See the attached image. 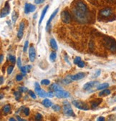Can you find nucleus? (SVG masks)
Masks as SVG:
<instances>
[{
  "label": "nucleus",
  "mask_w": 116,
  "mask_h": 121,
  "mask_svg": "<svg viewBox=\"0 0 116 121\" xmlns=\"http://www.w3.org/2000/svg\"><path fill=\"white\" fill-rule=\"evenodd\" d=\"M28 45H29V42L27 40V41H25V42L24 48H23V52H27V49H28Z\"/></svg>",
  "instance_id": "34"
},
{
  "label": "nucleus",
  "mask_w": 116,
  "mask_h": 121,
  "mask_svg": "<svg viewBox=\"0 0 116 121\" xmlns=\"http://www.w3.org/2000/svg\"><path fill=\"white\" fill-rule=\"evenodd\" d=\"M21 92H18V91H16V92H14V97H15V99L17 100V101H19V99L21 98Z\"/></svg>",
  "instance_id": "29"
},
{
  "label": "nucleus",
  "mask_w": 116,
  "mask_h": 121,
  "mask_svg": "<svg viewBox=\"0 0 116 121\" xmlns=\"http://www.w3.org/2000/svg\"><path fill=\"white\" fill-rule=\"evenodd\" d=\"M28 93H29L30 96L31 97V98H32L33 99H36V98H37L36 95H35V94H34V92H32V90H29Z\"/></svg>",
  "instance_id": "37"
},
{
  "label": "nucleus",
  "mask_w": 116,
  "mask_h": 121,
  "mask_svg": "<svg viewBox=\"0 0 116 121\" xmlns=\"http://www.w3.org/2000/svg\"><path fill=\"white\" fill-rule=\"evenodd\" d=\"M60 17L62 21L65 24H69L71 22V15L67 11H62Z\"/></svg>",
  "instance_id": "6"
},
{
  "label": "nucleus",
  "mask_w": 116,
  "mask_h": 121,
  "mask_svg": "<svg viewBox=\"0 0 116 121\" xmlns=\"http://www.w3.org/2000/svg\"><path fill=\"white\" fill-rule=\"evenodd\" d=\"M20 69H21V73L24 75H25L26 74H27V67H21V68H20Z\"/></svg>",
  "instance_id": "33"
},
{
  "label": "nucleus",
  "mask_w": 116,
  "mask_h": 121,
  "mask_svg": "<svg viewBox=\"0 0 116 121\" xmlns=\"http://www.w3.org/2000/svg\"><path fill=\"white\" fill-rule=\"evenodd\" d=\"M8 60L12 63V64H14L15 62H17V60H16V57L14 56V55H8Z\"/></svg>",
  "instance_id": "28"
},
{
  "label": "nucleus",
  "mask_w": 116,
  "mask_h": 121,
  "mask_svg": "<svg viewBox=\"0 0 116 121\" xmlns=\"http://www.w3.org/2000/svg\"><path fill=\"white\" fill-rule=\"evenodd\" d=\"M73 14H74V16H75V19L77 21H79L80 22H82V23H84V22H87V13H84V12H80V11L77 10L75 8L73 9Z\"/></svg>",
  "instance_id": "2"
},
{
  "label": "nucleus",
  "mask_w": 116,
  "mask_h": 121,
  "mask_svg": "<svg viewBox=\"0 0 116 121\" xmlns=\"http://www.w3.org/2000/svg\"><path fill=\"white\" fill-rule=\"evenodd\" d=\"M75 8L80 12H82L84 13H87V7L86 4L82 1H78L76 3Z\"/></svg>",
  "instance_id": "7"
},
{
  "label": "nucleus",
  "mask_w": 116,
  "mask_h": 121,
  "mask_svg": "<svg viewBox=\"0 0 116 121\" xmlns=\"http://www.w3.org/2000/svg\"><path fill=\"white\" fill-rule=\"evenodd\" d=\"M72 81H73L72 80V77L71 75H67L66 76L63 80H62V82L64 84V85H69V83H71Z\"/></svg>",
  "instance_id": "23"
},
{
  "label": "nucleus",
  "mask_w": 116,
  "mask_h": 121,
  "mask_svg": "<svg viewBox=\"0 0 116 121\" xmlns=\"http://www.w3.org/2000/svg\"><path fill=\"white\" fill-rule=\"evenodd\" d=\"M23 112H24V114L26 116H28L30 115V109L28 108H24V109H23Z\"/></svg>",
  "instance_id": "38"
},
{
  "label": "nucleus",
  "mask_w": 116,
  "mask_h": 121,
  "mask_svg": "<svg viewBox=\"0 0 116 121\" xmlns=\"http://www.w3.org/2000/svg\"><path fill=\"white\" fill-rule=\"evenodd\" d=\"M17 66L19 68H21V57H18L17 58Z\"/></svg>",
  "instance_id": "40"
},
{
  "label": "nucleus",
  "mask_w": 116,
  "mask_h": 121,
  "mask_svg": "<svg viewBox=\"0 0 116 121\" xmlns=\"http://www.w3.org/2000/svg\"><path fill=\"white\" fill-rule=\"evenodd\" d=\"M13 69H14V66H13V65L9 66L8 68H7V74H8V75H11V74H12V72H13Z\"/></svg>",
  "instance_id": "32"
},
{
  "label": "nucleus",
  "mask_w": 116,
  "mask_h": 121,
  "mask_svg": "<svg viewBox=\"0 0 116 121\" xmlns=\"http://www.w3.org/2000/svg\"><path fill=\"white\" fill-rule=\"evenodd\" d=\"M35 92L40 98H46V97H47V92H46L44 90H43L40 87H35Z\"/></svg>",
  "instance_id": "15"
},
{
  "label": "nucleus",
  "mask_w": 116,
  "mask_h": 121,
  "mask_svg": "<svg viewBox=\"0 0 116 121\" xmlns=\"http://www.w3.org/2000/svg\"><path fill=\"white\" fill-rule=\"evenodd\" d=\"M72 103L75 108H78L80 110H89V108H88L87 105L86 103L80 101V100H73L72 102Z\"/></svg>",
  "instance_id": "4"
},
{
  "label": "nucleus",
  "mask_w": 116,
  "mask_h": 121,
  "mask_svg": "<svg viewBox=\"0 0 116 121\" xmlns=\"http://www.w3.org/2000/svg\"><path fill=\"white\" fill-rule=\"evenodd\" d=\"M18 90H19V92H27V90H28V88H27V87H18Z\"/></svg>",
  "instance_id": "36"
},
{
  "label": "nucleus",
  "mask_w": 116,
  "mask_h": 121,
  "mask_svg": "<svg viewBox=\"0 0 116 121\" xmlns=\"http://www.w3.org/2000/svg\"><path fill=\"white\" fill-rule=\"evenodd\" d=\"M47 97L49 98H53L54 97V93H53V91H50L47 92Z\"/></svg>",
  "instance_id": "44"
},
{
  "label": "nucleus",
  "mask_w": 116,
  "mask_h": 121,
  "mask_svg": "<svg viewBox=\"0 0 116 121\" xmlns=\"http://www.w3.org/2000/svg\"><path fill=\"white\" fill-rule=\"evenodd\" d=\"M85 76V74L84 72H78V73L75 74V75H71L72 77V80L73 81H77V80H80L82 79H83Z\"/></svg>",
  "instance_id": "16"
},
{
  "label": "nucleus",
  "mask_w": 116,
  "mask_h": 121,
  "mask_svg": "<svg viewBox=\"0 0 116 121\" xmlns=\"http://www.w3.org/2000/svg\"><path fill=\"white\" fill-rule=\"evenodd\" d=\"M50 46L54 50H58V46L56 42V40L54 38H51L50 39Z\"/></svg>",
  "instance_id": "21"
},
{
  "label": "nucleus",
  "mask_w": 116,
  "mask_h": 121,
  "mask_svg": "<svg viewBox=\"0 0 116 121\" xmlns=\"http://www.w3.org/2000/svg\"><path fill=\"white\" fill-rule=\"evenodd\" d=\"M22 79H23V77H22L21 75H20V74L17 75V76H16V80H17V81H21V80H22Z\"/></svg>",
  "instance_id": "41"
},
{
  "label": "nucleus",
  "mask_w": 116,
  "mask_h": 121,
  "mask_svg": "<svg viewBox=\"0 0 116 121\" xmlns=\"http://www.w3.org/2000/svg\"><path fill=\"white\" fill-rule=\"evenodd\" d=\"M58 11H59V8L56 9L53 12V13L51 14V16H50V17L49 18V19L47 20V24H46V31H47V32H48V31L50 30V24H51V22H52V20L55 18V16H56V14H57Z\"/></svg>",
  "instance_id": "11"
},
{
  "label": "nucleus",
  "mask_w": 116,
  "mask_h": 121,
  "mask_svg": "<svg viewBox=\"0 0 116 121\" xmlns=\"http://www.w3.org/2000/svg\"><path fill=\"white\" fill-rule=\"evenodd\" d=\"M0 80H1V82H0V84L2 85V84L4 83V78H3L2 76H1V77H0Z\"/></svg>",
  "instance_id": "49"
},
{
  "label": "nucleus",
  "mask_w": 116,
  "mask_h": 121,
  "mask_svg": "<svg viewBox=\"0 0 116 121\" xmlns=\"http://www.w3.org/2000/svg\"><path fill=\"white\" fill-rule=\"evenodd\" d=\"M48 8H49V5H46V6L44 7V8L43 9V10H42V14H41V16H40V18H39V25H41V23L42 22V21H43V19H44V17H45V14H46V13H47V12Z\"/></svg>",
  "instance_id": "17"
},
{
  "label": "nucleus",
  "mask_w": 116,
  "mask_h": 121,
  "mask_svg": "<svg viewBox=\"0 0 116 121\" xmlns=\"http://www.w3.org/2000/svg\"><path fill=\"white\" fill-rule=\"evenodd\" d=\"M34 119H35L36 120H42V115L40 113H37V114L35 115Z\"/></svg>",
  "instance_id": "35"
},
{
  "label": "nucleus",
  "mask_w": 116,
  "mask_h": 121,
  "mask_svg": "<svg viewBox=\"0 0 116 121\" xmlns=\"http://www.w3.org/2000/svg\"><path fill=\"white\" fill-rule=\"evenodd\" d=\"M43 1H44V0H43Z\"/></svg>",
  "instance_id": "57"
},
{
  "label": "nucleus",
  "mask_w": 116,
  "mask_h": 121,
  "mask_svg": "<svg viewBox=\"0 0 116 121\" xmlns=\"http://www.w3.org/2000/svg\"><path fill=\"white\" fill-rule=\"evenodd\" d=\"M3 60H4V55H1V56H0V62L2 63Z\"/></svg>",
  "instance_id": "47"
},
{
  "label": "nucleus",
  "mask_w": 116,
  "mask_h": 121,
  "mask_svg": "<svg viewBox=\"0 0 116 121\" xmlns=\"http://www.w3.org/2000/svg\"><path fill=\"white\" fill-rule=\"evenodd\" d=\"M105 119V117H103V116H100L98 119H97V120L98 121H104Z\"/></svg>",
  "instance_id": "45"
},
{
  "label": "nucleus",
  "mask_w": 116,
  "mask_h": 121,
  "mask_svg": "<svg viewBox=\"0 0 116 121\" xmlns=\"http://www.w3.org/2000/svg\"><path fill=\"white\" fill-rule=\"evenodd\" d=\"M99 85V82L98 81H90L88 82L87 83H85L83 86V89L86 91H89L90 90H92L94 87H98V86Z\"/></svg>",
  "instance_id": "5"
},
{
  "label": "nucleus",
  "mask_w": 116,
  "mask_h": 121,
  "mask_svg": "<svg viewBox=\"0 0 116 121\" xmlns=\"http://www.w3.org/2000/svg\"><path fill=\"white\" fill-rule=\"evenodd\" d=\"M82 60H81V58L80 57H76L75 58V60H74V63L75 64V65H77L79 62H80Z\"/></svg>",
  "instance_id": "43"
},
{
  "label": "nucleus",
  "mask_w": 116,
  "mask_h": 121,
  "mask_svg": "<svg viewBox=\"0 0 116 121\" xmlns=\"http://www.w3.org/2000/svg\"><path fill=\"white\" fill-rule=\"evenodd\" d=\"M2 110H3V112H4L5 114L10 112V111H11V106H10V105H4V108H3V109H2Z\"/></svg>",
  "instance_id": "25"
},
{
  "label": "nucleus",
  "mask_w": 116,
  "mask_h": 121,
  "mask_svg": "<svg viewBox=\"0 0 116 121\" xmlns=\"http://www.w3.org/2000/svg\"><path fill=\"white\" fill-rule=\"evenodd\" d=\"M9 121H15V119L12 117V118H9Z\"/></svg>",
  "instance_id": "53"
},
{
  "label": "nucleus",
  "mask_w": 116,
  "mask_h": 121,
  "mask_svg": "<svg viewBox=\"0 0 116 121\" xmlns=\"http://www.w3.org/2000/svg\"><path fill=\"white\" fill-rule=\"evenodd\" d=\"M31 65H27V72H30V69H31Z\"/></svg>",
  "instance_id": "51"
},
{
  "label": "nucleus",
  "mask_w": 116,
  "mask_h": 121,
  "mask_svg": "<svg viewBox=\"0 0 116 121\" xmlns=\"http://www.w3.org/2000/svg\"><path fill=\"white\" fill-rule=\"evenodd\" d=\"M17 18H18V14H17V13L15 11H14L12 12V22L13 23H15L16 21H17Z\"/></svg>",
  "instance_id": "27"
},
{
  "label": "nucleus",
  "mask_w": 116,
  "mask_h": 121,
  "mask_svg": "<svg viewBox=\"0 0 116 121\" xmlns=\"http://www.w3.org/2000/svg\"><path fill=\"white\" fill-rule=\"evenodd\" d=\"M3 98V94L2 93H1V100Z\"/></svg>",
  "instance_id": "54"
},
{
  "label": "nucleus",
  "mask_w": 116,
  "mask_h": 121,
  "mask_svg": "<svg viewBox=\"0 0 116 121\" xmlns=\"http://www.w3.org/2000/svg\"><path fill=\"white\" fill-rule=\"evenodd\" d=\"M100 75V69H98V71H96V72H95V73L94 74V75H93V76H92V78H97V77H98Z\"/></svg>",
  "instance_id": "42"
},
{
  "label": "nucleus",
  "mask_w": 116,
  "mask_h": 121,
  "mask_svg": "<svg viewBox=\"0 0 116 121\" xmlns=\"http://www.w3.org/2000/svg\"><path fill=\"white\" fill-rule=\"evenodd\" d=\"M50 89L52 91H53V92H57L59 90H62V87L60 85H59L58 84H57V83H53V84H52L50 85Z\"/></svg>",
  "instance_id": "18"
},
{
  "label": "nucleus",
  "mask_w": 116,
  "mask_h": 121,
  "mask_svg": "<svg viewBox=\"0 0 116 121\" xmlns=\"http://www.w3.org/2000/svg\"><path fill=\"white\" fill-rule=\"evenodd\" d=\"M29 57H30V60L32 62L34 61L35 57H36V52H35V49L33 46H30V49H29Z\"/></svg>",
  "instance_id": "14"
},
{
  "label": "nucleus",
  "mask_w": 116,
  "mask_h": 121,
  "mask_svg": "<svg viewBox=\"0 0 116 121\" xmlns=\"http://www.w3.org/2000/svg\"><path fill=\"white\" fill-rule=\"evenodd\" d=\"M63 112L66 116L68 117H75V114L74 113L73 110L68 101H64L63 103Z\"/></svg>",
  "instance_id": "3"
},
{
  "label": "nucleus",
  "mask_w": 116,
  "mask_h": 121,
  "mask_svg": "<svg viewBox=\"0 0 116 121\" xmlns=\"http://www.w3.org/2000/svg\"><path fill=\"white\" fill-rule=\"evenodd\" d=\"M36 9V7L34 4L26 3L25 5V13L26 14H29L30 12H34Z\"/></svg>",
  "instance_id": "12"
},
{
  "label": "nucleus",
  "mask_w": 116,
  "mask_h": 121,
  "mask_svg": "<svg viewBox=\"0 0 116 121\" xmlns=\"http://www.w3.org/2000/svg\"><path fill=\"white\" fill-rule=\"evenodd\" d=\"M55 96L58 98H68L70 97V94H69V92L67 91H64L63 90H59L57 92H55Z\"/></svg>",
  "instance_id": "8"
},
{
  "label": "nucleus",
  "mask_w": 116,
  "mask_h": 121,
  "mask_svg": "<svg viewBox=\"0 0 116 121\" xmlns=\"http://www.w3.org/2000/svg\"><path fill=\"white\" fill-rule=\"evenodd\" d=\"M25 24L24 22H21L19 24V27L18 30V32H17V37L21 39L23 37V35H24V30H25Z\"/></svg>",
  "instance_id": "13"
},
{
  "label": "nucleus",
  "mask_w": 116,
  "mask_h": 121,
  "mask_svg": "<svg viewBox=\"0 0 116 121\" xmlns=\"http://www.w3.org/2000/svg\"><path fill=\"white\" fill-rule=\"evenodd\" d=\"M111 93V91L108 89H104V90H102V91L99 93V96L100 97H103V96H107L109 95H110Z\"/></svg>",
  "instance_id": "22"
},
{
  "label": "nucleus",
  "mask_w": 116,
  "mask_h": 121,
  "mask_svg": "<svg viewBox=\"0 0 116 121\" xmlns=\"http://www.w3.org/2000/svg\"><path fill=\"white\" fill-rule=\"evenodd\" d=\"M34 85H35V87H40V86H39V84L38 82H35V83H34Z\"/></svg>",
  "instance_id": "52"
},
{
  "label": "nucleus",
  "mask_w": 116,
  "mask_h": 121,
  "mask_svg": "<svg viewBox=\"0 0 116 121\" xmlns=\"http://www.w3.org/2000/svg\"><path fill=\"white\" fill-rule=\"evenodd\" d=\"M111 100H112V103H116V95L113 97V98L111 99Z\"/></svg>",
  "instance_id": "48"
},
{
  "label": "nucleus",
  "mask_w": 116,
  "mask_h": 121,
  "mask_svg": "<svg viewBox=\"0 0 116 121\" xmlns=\"http://www.w3.org/2000/svg\"><path fill=\"white\" fill-rule=\"evenodd\" d=\"M108 1H112V0H108Z\"/></svg>",
  "instance_id": "56"
},
{
  "label": "nucleus",
  "mask_w": 116,
  "mask_h": 121,
  "mask_svg": "<svg viewBox=\"0 0 116 121\" xmlns=\"http://www.w3.org/2000/svg\"><path fill=\"white\" fill-rule=\"evenodd\" d=\"M102 103V99H98V100H95L94 101H92L91 103V107L92 109L96 108L98 106H99V105Z\"/></svg>",
  "instance_id": "20"
},
{
  "label": "nucleus",
  "mask_w": 116,
  "mask_h": 121,
  "mask_svg": "<svg viewBox=\"0 0 116 121\" xmlns=\"http://www.w3.org/2000/svg\"><path fill=\"white\" fill-rule=\"evenodd\" d=\"M77 65L78 67H80V68H83V67H85V62H84L82 60H81L80 62H79L77 64Z\"/></svg>",
  "instance_id": "39"
},
{
  "label": "nucleus",
  "mask_w": 116,
  "mask_h": 121,
  "mask_svg": "<svg viewBox=\"0 0 116 121\" xmlns=\"http://www.w3.org/2000/svg\"><path fill=\"white\" fill-rule=\"evenodd\" d=\"M57 58V54L55 52H52L50 55V60L52 62H55Z\"/></svg>",
  "instance_id": "26"
},
{
  "label": "nucleus",
  "mask_w": 116,
  "mask_h": 121,
  "mask_svg": "<svg viewBox=\"0 0 116 121\" xmlns=\"http://www.w3.org/2000/svg\"><path fill=\"white\" fill-rule=\"evenodd\" d=\"M43 2V0H34V3L38 4H41Z\"/></svg>",
  "instance_id": "46"
},
{
  "label": "nucleus",
  "mask_w": 116,
  "mask_h": 121,
  "mask_svg": "<svg viewBox=\"0 0 116 121\" xmlns=\"http://www.w3.org/2000/svg\"><path fill=\"white\" fill-rule=\"evenodd\" d=\"M42 105L45 107V108H50L52 106V103L50 99L47 98H45L42 100Z\"/></svg>",
  "instance_id": "19"
},
{
  "label": "nucleus",
  "mask_w": 116,
  "mask_h": 121,
  "mask_svg": "<svg viewBox=\"0 0 116 121\" xmlns=\"http://www.w3.org/2000/svg\"><path fill=\"white\" fill-rule=\"evenodd\" d=\"M16 117H17V119L18 120H19V121H20V120H21V121H25V119H22V118H21L19 116H17Z\"/></svg>",
  "instance_id": "50"
},
{
  "label": "nucleus",
  "mask_w": 116,
  "mask_h": 121,
  "mask_svg": "<svg viewBox=\"0 0 116 121\" xmlns=\"http://www.w3.org/2000/svg\"><path fill=\"white\" fill-rule=\"evenodd\" d=\"M40 83H41V85H48L50 84V81L49 80L45 79V80H42L41 81Z\"/></svg>",
  "instance_id": "31"
},
{
  "label": "nucleus",
  "mask_w": 116,
  "mask_h": 121,
  "mask_svg": "<svg viewBox=\"0 0 116 121\" xmlns=\"http://www.w3.org/2000/svg\"><path fill=\"white\" fill-rule=\"evenodd\" d=\"M52 110H55V112H59V111H60V110H61L60 106L58 105H52Z\"/></svg>",
  "instance_id": "30"
},
{
  "label": "nucleus",
  "mask_w": 116,
  "mask_h": 121,
  "mask_svg": "<svg viewBox=\"0 0 116 121\" xmlns=\"http://www.w3.org/2000/svg\"><path fill=\"white\" fill-rule=\"evenodd\" d=\"M109 87V84L108 83H103V84H100L97 87V90H104V89H106Z\"/></svg>",
  "instance_id": "24"
},
{
  "label": "nucleus",
  "mask_w": 116,
  "mask_h": 121,
  "mask_svg": "<svg viewBox=\"0 0 116 121\" xmlns=\"http://www.w3.org/2000/svg\"><path fill=\"white\" fill-rule=\"evenodd\" d=\"M103 44L106 47V48L111 51L112 53H115L116 52V41L115 39L110 37H105L103 39Z\"/></svg>",
  "instance_id": "1"
},
{
  "label": "nucleus",
  "mask_w": 116,
  "mask_h": 121,
  "mask_svg": "<svg viewBox=\"0 0 116 121\" xmlns=\"http://www.w3.org/2000/svg\"><path fill=\"white\" fill-rule=\"evenodd\" d=\"M113 110H116V107H115V108H113Z\"/></svg>",
  "instance_id": "55"
},
{
  "label": "nucleus",
  "mask_w": 116,
  "mask_h": 121,
  "mask_svg": "<svg viewBox=\"0 0 116 121\" xmlns=\"http://www.w3.org/2000/svg\"><path fill=\"white\" fill-rule=\"evenodd\" d=\"M112 14V11L110 8H105L100 12V15L105 18H108Z\"/></svg>",
  "instance_id": "10"
},
{
  "label": "nucleus",
  "mask_w": 116,
  "mask_h": 121,
  "mask_svg": "<svg viewBox=\"0 0 116 121\" xmlns=\"http://www.w3.org/2000/svg\"><path fill=\"white\" fill-rule=\"evenodd\" d=\"M9 12H10V5L9 4V2H7L5 3L4 8L1 10V18L5 17L9 14Z\"/></svg>",
  "instance_id": "9"
}]
</instances>
